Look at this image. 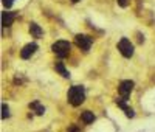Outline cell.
<instances>
[{
  "instance_id": "obj_1",
  "label": "cell",
  "mask_w": 155,
  "mask_h": 132,
  "mask_svg": "<svg viewBox=\"0 0 155 132\" xmlns=\"http://www.w3.org/2000/svg\"><path fill=\"white\" fill-rule=\"evenodd\" d=\"M67 98H68V103L71 106H81L85 100V90L82 86H73L71 89L68 90L67 93Z\"/></svg>"
},
{
  "instance_id": "obj_2",
  "label": "cell",
  "mask_w": 155,
  "mask_h": 132,
  "mask_svg": "<svg viewBox=\"0 0 155 132\" xmlns=\"http://www.w3.org/2000/svg\"><path fill=\"white\" fill-rule=\"evenodd\" d=\"M51 50L54 51V55H56L58 58H65V56H68V53H70V42L58 40V42L53 44Z\"/></svg>"
},
{
  "instance_id": "obj_3",
  "label": "cell",
  "mask_w": 155,
  "mask_h": 132,
  "mask_svg": "<svg viewBox=\"0 0 155 132\" xmlns=\"http://www.w3.org/2000/svg\"><path fill=\"white\" fill-rule=\"evenodd\" d=\"M118 50H120V53L124 58H132V55H133V45H132V42L129 39H126V38H123L120 40V44H118Z\"/></svg>"
},
{
  "instance_id": "obj_4",
  "label": "cell",
  "mask_w": 155,
  "mask_h": 132,
  "mask_svg": "<svg viewBox=\"0 0 155 132\" xmlns=\"http://www.w3.org/2000/svg\"><path fill=\"white\" fill-rule=\"evenodd\" d=\"M92 42L93 39L90 38V36H85V34H78V36L75 38V44L81 48V50H84V51H88L90 47H92Z\"/></svg>"
},
{
  "instance_id": "obj_5",
  "label": "cell",
  "mask_w": 155,
  "mask_h": 132,
  "mask_svg": "<svg viewBox=\"0 0 155 132\" xmlns=\"http://www.w3.org/2000/svg\"><path fill=\"white\" fill-rule=\"evenodd\" d=\"M133 90V81H129V79H126V81H121L120 82V87H118V92H120L121 98H124L127 101L129 98V95L132 93Z\"/></svg>"
},
{
  "instance_id": "obj_6",
  "label": "cell",
  "mask_w": 155,
  "mask_h": 132,
  "mask_svg": "<svg viewBox=\"0 0 155 132\" xmlns=\"http://www.w3.org/2000/svg\"><path fill=\"white\" fill-rule=\"evenodd\" d=\"M36 50H37V45H36V44H28V45H25V47L22 48L20 56H22L23 59H30V58L34 55Z\"/></svg>"
},
{
  "instance_id": "obj_7",
  "label": "cell",
  "mask_w": 155,
  "mask_h": 132,
  "mask_svg": "<svg viewBox=\"0 0 155 132\" xmlns=\"http://www.w3.org/2000/svg\"><path fill=\"white\" fill-rule=\"evenodd\" d=\"M116 104L120 106V107L126 112V117H129V118H133V117H135L133 110H132L130 107H127V106H126V100H124V98H121V96H120V98H116Z\"/></svg>"
},
{
  "instance_id": "obj_8",
  "label": "cell",
  "mask_w": 155,
  "mask_h": 132,
  "mask_svg": "<svg viewBox=\"0 0 155 132\" xmlns=\"http://www.w3.org/2000/svg\"><path fill=\"white\" fill-rule=\"evenodd\" d=\"M30 33H31L33 38H37V39L43 36V31L37 23H30Z\"/></svg>"
},
{
  "instance_id": "obj_9",
  "label": "cell",
  "mask_w": 155,
  "mask_h": 132,
  "mask_svg": "<svg viewBox=\"0 0 155 132\" xmlns=\"http://www.w3.org/2000/svg\"><path fill=\"white\" fill-rule=\"evenodd\" d=\"M14 22V13H2V25L3 26H10Z\"/></svg>"
},
{
  "instance_id": "obj_10",
  "label": "cell",
  "mask_w": 155,
  "mask_h": 132,
  "mask_svg": "<svg viewBox=\"0 0 155 132\" xmlns=\"http://www.w3.org/2000/svg\"><path fill=\"white\" fill-rule=\"evenodd\" d=\"M54 68H56V72L61 75V76H64V78H70V73H68V70L64 67V64L62 62H56L54 64Z\"/></svg>"
},
{
  "instance_id": "obj_11",
  "label": "cell",
  "mask_w": 155,
  "mask_h": 132,
  "mask_svg": "<svg viewBox=\"0 0 155 132\" xmlns=\"http://www.w3.org/2000/svg\"><path fill=\"white\" fill-rule=\"evenodd\" d=\"M81 120H82L85 124H90V123H93L95 121V115H93V112H90V110H85L82 115H81Z\"/></svg>"
},
{
  "instance_id": "obj_12",
  "label": "cell",
  "mask_w": 155,
  "mask_h": 132,
  "mask_svg": "<svg viewBox=\"0 0 155 132\" xmlns=\"http://www.w3.org/2000/svg\"><path fill=\"white\" fill-rule=\"evenodd\" d=\"M30 109L36 110V113H37V115H43V113H45V107H42V106L39 104V101L31 103V104H30Z\"/></svg>"
},
{
  "instance_id": "obj_13",
  "label": "cell",
  "mask_w": 155,
  "mask_h": 132,
  "mask_svg": "<svg viewBox=\"0 0 155 132\" xmlns=\"http://www.w3.org/2000/svg\"><path fill=\"white\" fill-rule=\"evenodd\" d=\"M2 110H3L2 118H8V117H10V109H8V106H6V104H3V106H2Z\"/></svg>"
},
{
  "instance_id": "obj_14",
  "label": "cell",
  "mask_w": 155,
  "mask_h": 132,
  "mask_svg": "<svg viewBox=\"0 0 155 132\" xmlns=\"http://www.w3.org/2000/svg\"><path fill=\"white\" fill-rule=\"evenodd\" d=\"M116 2H118V5L123 6V8H126L127 5H129V0H116Z\"/></svg>"
},
{
  "instance_id": "obj_15",
  "label": "cell",
  "mask_w": 155,
  "mask_h": 132,
  "mask_svg": "<svg viewBox=\"0 0 155 132\" xmlns=\"http://www.w3.org/2000/svg\"><path fill=\"white\" fill-rule=\"evenodd\" d=\"M3 5H5V8L10 10V8L13 6V0H3Z\"/></svg>"
},
{
  "instance_id": "obj_16",
  "label": "cell",
  "mask_w": 155,
  "mask_h": 132,
  "mask_svg": "<svg viewBox=\"0 0 155 132\" xmlns=\"http://www.w3.org/2000/svg\"><path fill=\"white\" fill-rule=\"evenodd\" d=\"M68 132H78V129H76V128H70Z\"/></svg>"
},
{
  "instance_id": "obj_17",
  "label": "cell",
  "mask_w": 155,
  "mask_h": 132,
  "mask_svg": "<svg viewBox=\"0 0 155 132\" xmlns=\"http://www.w3.org/2000/svg\"><path fill=\"white\" fill-rule=\"evenodd\" d=\"M71 2H73V3H76V2H79V0H71Z\"/></svg>"
}]
</instances>
